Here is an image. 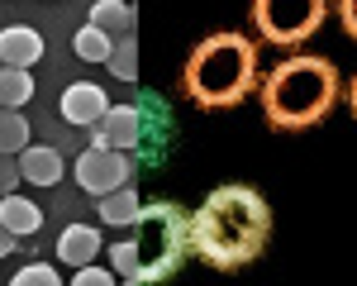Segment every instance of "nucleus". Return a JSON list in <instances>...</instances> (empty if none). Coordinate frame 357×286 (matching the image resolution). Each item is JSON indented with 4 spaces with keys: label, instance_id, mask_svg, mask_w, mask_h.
<instances>
[{
    "label": "nucleus",
    "instance_id": "obj_1",
    "mask_svg": "<svg viewBox=\"0 0 357 286\" xmlns=\"http://www.w3.org/2000/svg\"><path fill=\"white\" fill-rule=\"evenodd\" d=\"M272 243V200L248 181L215 186L191 215V253L215 272H243Z\"/></svg>",
    "mask_w": 357,
    "mask_h": 286
},
{
    "label": "nucleus",
    "instance_id": "obj_2",
    "mask_svg": "<svg viewBox=\"0 0 357 286\" xmlns=\"http://www.w3.org/2000/svg\"><path fill=\"white\" fill-rule=\"evenodd\" d=\"M191 257V210L181 200H148L138 205L124 239H114L110 267L124 286L172 282Z\"/></svg>",
    "mask_w": 357,
    "mask_h": 286
},
{
    "label": "nucleus",
    "instance_id": "obj_3",
    "mask_svg": "<svg viewBox=\"0 0 357 286\" xmlns=\"http://www.w3.org/2000/svg\"><path fill=\"white\" fill-rule=\"evenodd\" d=\"M257 96H262L267 124L281 134H296V129H314L329 119V110L343 100V77L329 57L296 53L276 62L267 77H257Z\"/></svg>",
    "mask_w": 357,
    "mask_h": 286
},
{
    "label": "nucleus",
    "instance_id": "obj_4",
    "mask_svg": "<svg viewBox=\"0 0 357 286\" xmlns=\"http://www.w3.org/2000/svg\"><path fill=\"white\" fill-rule=\"evenodd\" d=\"M257 43L243 33H210L195 43L181 72V91L200 110H234L257 91Z\"/></svg>",
    "mask_w": 357,
    "mask_h": 286
},
{
    "label": "nucleus",
    "instance_id": "obj_5",
    "mask_svg": "<svg viewBox=\"0 0 357 286\" xmlns=\"http://www.w3.org/2000/svg\"><path fill=\"white\" fill-rule=\"evenodd\" d=\"M329 20V0H252V29L276 48H301Z\"/></svg>",
    "mask_w": 357,
    "mask_h": 286
},
{
    "label": "nucleus",
    "instance_id": "obj_6",
    "mask_svg": "<svg viewBox=\"0 0 357 286\" xmlns=\"http://www.w3.org/2000/svg\"><path fill=\"white\" fill-rule=\"evenodd\" d=\"M124 181H134V158L124 153V148H110V143H91L82 158H77V186H82L86 196H105L114 186H124Z\"/></svg>",
    "mask_w": 357,
    "mask_h": 286
},
{
    "label": "nucleus",
    "instance_id": "obj_7",
    "mask_svg": "<svg viewBox=\"0 0 357 286\" xmlns=\"http://www.w3.org/2000/svg\"><path fill=\"white\" fill-rule=\"evenodd\" d=\"M138 139H143V119H138V105H110L91 124V143H110V148H124L134 153Z\"/></svg>",
    "mask_w": 357,
    "mask_h": 286
},
{
    "label": "nucleus",
    "instance_id": "obj_8",
    "mask_svg": "<svg viewBox=\"0 0 357 286\" xmlns=\"http://www.w3.org/2000/svg\"><path fill=\"white\" fill-rule=\"evenodd\" d=\"M110 110V96H105V86H96V82H72L67 91H62V119L67 124H77V129H91L100 114Z\"/></svg>",
    "mask_w": 357,
    "mask_h": 286
},
{
    "label": "nucleus",
    "instance_id": "obj_9",
    "mask_svg": "<svg viewBox=\"0 0 357 286\" xmlns=\"http://www.w3.org/2000/svg\"><path fill=\"white\" fill-rule=\"evenodd\" d=\"M43 57V38L29 24H10L0 29V67H33Z\"/></svg>",
    "mask_w": 357,
    "mask_h": 286
},
{
    "label": "nucleus",
    "instance_id": "obj_10",
    "mask_svg": "<svg viewBox=\"0 0 357 286\" xmlns=\"http://www.w3.org/2000/svg\"><path fill=\"white\" fill-rule=\"evenodd\" d=\"M62 172H67V163H62V153L48 148V143H29L24 153H20V176L33 181V186H57Z\"/></svg>",
    "mask_w": 357,
    "mask_h": 286
},
{
    "label": "nucleus",
    "instance_id": "obj_11",
    "mask_svg": "<svg viewBox=\"0 0 357 286\" xmlns=\"http://www.w3.org/2000/svg\"><path fill=\"white\" fill-rule=\"evenodd\" d=\"M100 253V229L96 225H67L62 229V239H57V262L62 267H82V262H91V257Z\"/></svg>",
    "mask_w": 357,
    "mask_h": 286
},
{
    "label": "nucleus",
    "instance_id": "obj_12",
    "mask_svg": "<svg viewBox=\"0 0 357 286\" xmlns=\"http://www.w3.org/2000/svg\"><path fill=\"white\" fill-rule=\"evenodd\" d=\"M0 225L10 229L15 239H33L43 229V210L29 196H0Z\"/></svg>",
    "mask_w": 357,
    "mask_h": 286
},
{
    "label": "nucleus",
    "instance_id": "obj_13",
    "mask_svg": "<svg viewBox=\"0 0 357 286\" xmlns=\"http://www.w3.org/2000/svg\"><path fill=\"white\" fill-rule=\"evenodd\" d=\"M91 24L105 29L110 38H129L134 24H138V15H134L129 0H96V5H91Z\"/></svg>",
    "mask_w": 357,
    "mask_h": 286
},
{
    "label": "nucleus",
    "instance_id": "obj_14",
    "mask_svg": "<svg viewBox=\"0 0 357 286\" xmlns=\"http://www.w3.org/2000/svg\"><path fill=\"white\" fill-rule=\"evenodd\" d=\"M138 191H134V181H124V186H114V191H105L100 196V220L110 229H129L134 225V215H138Z\"/></svg>",
    "mask_w": 357,
    "mask_h": 286
},
{
    "label": "nucleus",
    "instance_id": "obj_15",
    "mask_svg": "<svg viewBox=\"0 0 357 286\" xmlns=\"http://www.w3.org/2000/svg\"><path fill=\"white\" fill-rule=\"evenodd\" d=\"M29 100H33V77H29V67H0V105L20 110Z\"/></svg>",
    "mask_w": 357,
    "mask_h": 286
},
{
    "label": "nucleus",
    "instance_id": "obj_16",
    "mask_svg": "<svg viewBox=\"0 0 357 286\" xmlns=\"http://www.w3.org/2000/svg\"><path fill=\"white\" fill-rule=\"evenodd\" d=\"M72 53L82 57V62H110V53H114V38L105 33V29L86 24V29H77V38H72Z\"/></svg>",
    "mask_w": 357,
    "mask_h": 286
},
{
    "label": "nucleus",
    "instance_id": "obj_17",
    "mask_svg": "<svg viewBox=\"0 0 357 286\" xmlns=\"http://www.w3.org/2000/svg\"><path fill=\"white\" fill-rule=\"evenodd\" d=\"M29 148V119L0 105V153H24Z\"/></svg>",
    "mask_w": 357,
    "mask_h": 286
},
{
    "label": "nucleus",
    "instance_id": "obj_18",
    "mask_svg": "<svg viewBox=\"0 0 357 286\" xmlns=\"http://www.w3.org/2000/svg\"><path fill=\"white\" fill-rule=\"evenodd\" d=\"M110 77H119V82H138V43L134 33L129 38H114V53H110Z\"/></svg>",
    "mask_w": 357,
    "mask_h": 286
},
{
    "label": "nucleus",
    "instance_id": "obj_19",
    "mask_svg": "<svg viewBox=\"0 0 357 286\" xmlns=\"http://www.w3.org/2000/svg\"><path fill=\"white\" fill-rule=\"evenodd\" d=\"M15 286H57V272L48 262H29V267L15 272Z\"/></svg>",
    "mask_w": 357,
    "mask_h": 286
},
{
    "label": "nucleus",
    "instance_id": "obj_20",
    "mask_svg": "<svg viewBox=\"0 0 357 286\" xmlns=\"http://www.w3.org/2000/svg\"><path fill=\"white\" fill-rule=\"evenodd\" d=\"M119 277H114V267H91V262H82L77 272H72V286H114Z\"/></svg>",
    "mask_w": 357,
    "mask_h": 286
},
{
    "label": "nucleus",
    "instance_id": "obj_21",
    "mask_svg": "<svg viewBox=\"0 0 357 286\" xmlns=\"http://www.w3.org/2000/svg\"><path fill=\"white\" fill-rule=\"evenodd\" d=\"M338 5V24H343V33L357 43V0H333Z\"/></svg>",
    "mask_w": 357,
    "mask_h": 286
},
{
    "label": "nucleus",
    "instance_id": "obj_22",
    "mask_svg": "<svg viewBox=\"0 0 357 286\" xmlns=\"http://www.w3.org/2000/svg\"><path fill=\"white\" fill-rule=\"evenodd\" d=\"M10 253H15V234L0 225V257H10Z\"/></svg>",
    "mask_w": 357,
    "mask_h": 286
},
{
    "label": "nucleus",
    "instance_id": "obj_23",
    "mask_svg": "<svg viewBox=\"0 0 357 286\" xmlns=\"http://www.w3.org/2000/svg\"><path fill=\"white\" fill-rule=\"evenodd\" d=\"M348 110L357 114V72H353V82H348Z\"/></svg>",
    "mask_w": 357,
    "mask_h": 286
}]
</instances>
